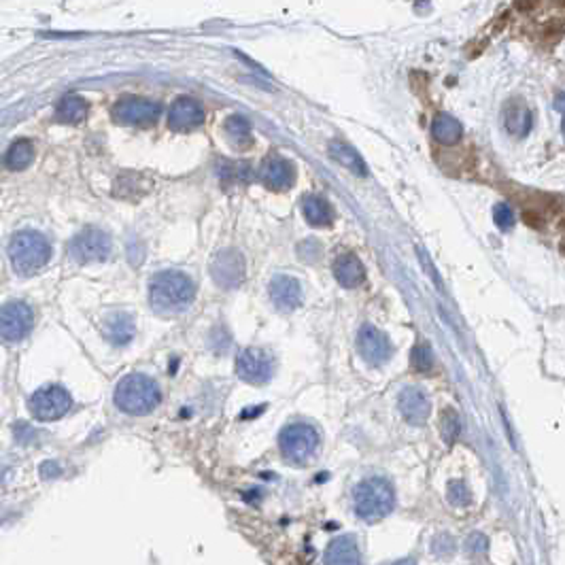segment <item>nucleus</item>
Here are the masks:
<instances>
[{
	"instance_id": "1",
	"label": "nucleus",
	"mask_w": 565,
	"mask_h": 565,
	"mask_svg": "<svg viewBox=\"0 0 565 565\" xmlns=\"http://www.w3.org/2000/svg\"><path fill=\"white\" fill-rule=\"evenodd\" d=\"M193 296L195 287L191 279L177 270H164L149 285V302L158 312H181L193 302Z\"/></svg>"
},
{
	"instance_id": "2",
	"label": "nucleus",
	"mask_w": 565,
	"mask_h": 565,
	"mask_svg": "<svg viewBox=\"0 0 565 565\" xmlns=\"http://www.w3.org/2000/svg\"><path fill=\"white\" fill-rule=\"evenodd\" d=\"M355 514L367 523L385 519L396 506V491L385 478H367L353 491Z\"/></svg>"
},
{
	"instance_id": "3",
	"label": "nucleus",
	"mask_w": 565,
	"mask_h": 565,
	"mask_svg": "<svg viewBox=\"0 0 565 565\" xmlns=\"http://www.w3.org/2000/svg\"><path fill=\"white\" fill-rule=\"evenodd\" d=\"M9 259L17 275H34L52 259V244L39 232H17L9 242Z\"/></svg>"
},
{
	"instance_id": "4",
	"label": "nucleus",
	"mask_w": 565,
	"mask_h": 565,
	"mask_svg": "<svg viewBox=\"0 0 565 565\" xmlns=\"http://www.w3.org/2000/svg\"><path fill=\"white\" fill-rule=\"evenodd\" d=\"M160 387L145 374H128L115 389V404L128 414H147L160 404Z\"/></svg>"
},
{
	"instance_id": "5",
	"label": "nucleus",
	"mask_w": 565,
	"mask_h": 565,
	"mask_svg": "<svg viewBox=\"0 0 565 565\" xmlns=\"http://www.w3.org/2000/svg\"><path fill=\"white\" fill-rule=\"evenodd\" d=\"M279 447H281V453L289 461L304 463L315 455V451L319 447V434L308 423H293L281 431Z\"/></svg>"
},
{
	"instance_id": "6",
	"label": "nucleus",
	"mask_w": 565,
	"mask_h": 565,
	"mask_svg": "<svg viewBox=\"0 0 565 565\" xmlns=\"http://www.w3.org/2000/svg\"><path fill=\"white\" fill-rule=\"evenodd\" d=\"M72 406L70 393L60 385H47L30 396L28 408L39 421H56L64 416Z\"/></svg>"
},
{
	"instance_id": "7",
	"label": "nucleus",
	"mask_w": 565,
	"mask_h": 565,
	"mask_svg": "<svg viewBox=\"0 0 565 565\" xmlns=\"http://www.w3.org/2000/svg\"><path fill=\"white\" fill-rule=\"evenodd\" d=\"M162 115V105L138 96H126L113 107V119L126 126H153Z\"/></svg>"
},
{
	"instance_id": "8",
	"label": "nucleus",
	"mask_w": 565,
	"mask_h": 565,
	"mask_svg": "<svg viewBox=\"0 0 565 565\" xmlns=\"http://www.w3.org/2000/svg\"><path fill=\"white\" fill-rule=\"evenodd\" d=\"M111 249H113L111 236L96 228H87L70 240V255L79 264L105 262L111 255Z\"/></svg>"
},
{
	"instance_id": "9",
	"label": "nucleus",
	"mask_w": 565,
	"mask_h": 565,
	"mask_svg": "<svg viewBox=\"0 0 565 565\" xmlns=\"http://www.w3.org/2000/svg\"><path fill=\"white\" fill-rule=\"evenodd\" d=\"M34 312L23 302H7L0 306V338L7 342H19L32 332Z\"/></svg>"
},
{
	"instance_id": "10",
	"label": "nucleus",
	"mask_w": 565,
	"mask_h": 565,
	"mask_svg": "<svg viewBox=\"0 0 565 565\" xmlns=\"http://www.w3.org/2000/svg\"><path fill=\"white\" fill-rule=\"evenodd\" d=\"M273 372H275V361L264 349H257V347L244 349L236 359V374L240 376V381L249 385H266L273 379Z\"/></svg>"
},
{
	"instance_id": "11",
	"label": "nucleus",
	"mask_w": 565,
	"mask_h": 565,
	"mask_svg": "<svg viewBox=\"0 0 565 565\" xmlns=\"http://www.w3.org/2000/svg\"><path fill=\"white\" fill-rule=\"evenodd\" d=\"M247 275V268H244V257L236 249H224L215 255L211 262V277L213 281L224 287V289H234L244 281Z\"/></svg>"
},
{
	"instance_id": "12",
	"label": "nucleus",
	"mask_w": 565,
	"mask_h": 565,
	"mask_svg": "<svg viewBox=\"0 0 565 565\" xmlns=\"http://www.w3.org/2000/svg\"><path fill=\"white\" fill-rule=\"evenodd\" d=\"M357 349H359V355L372 365H381L389 361L393 353L389 338L374 326H361L357 334Z\"/></svg>"
},
{
	"instance_id": "13",
	"label": "nucleus",
	"mask_w": 565,
	"mask_h": 565,
	"mask_svg": "<svg viewBox=\"0 0 565 565\" xmlns=\"http://www.w3.org/2000/svg\"><path fill=\"white\" fill-rule=\"evenodd\" d=\"M204 109L198 100L189 96H179L168 111V126L175 132H191L193 128L202 126Z\"/></svg>"
},
{
	"instance_id": "14",
	"label": "nucleus",
	"mask_w": 565,
	"mask_h": 565,
	"mask_svg": "<svg viewBox=\"0 0 565 565\" xmlns=\"http://www.w3.org/2000/svg\"><path fill=\"white\" fill-rule=\"evenodd\" d=\"M270 298L279 310L291 312L302 304V285L289 275H277L270 281Z\"/></svg>"
},
{
	"instance_id": "15",
	"label": "nucleus",
	"mask_w": 565,
	"mask_h": 565,
	"mask_svg": "<svg viewBox=\"0 0 565 565\" xmlns=\"http://www.w3.org/2000/svg\"><path fill=\"white\" fill-rule=\"evenodd\" d=\"M398 406H400L402 416L410 425H423L429 419V414H431L429 398L425 396V391H421L419 387H406V389H402Z\"/></svg>"
},
{
	"instance_id": "16",
	"label": "nucleus",
	"mask_w": 565,
	"mask_h": 565,
	"mask_svg": "<svg viewBox=\"0 0 565 565\" xmlns=\"http://www.w3.org/2000/svg\"><path fill=\"white\" fill-rule=\"evenodd\" d=\"M262 181L275 191H285L296 181V168L281 156H270L262 164Z\"/></svg>"
},
{
	"instance_id": "17",
	"label": "nucleus",
	"mask_w": 565,
	"mask_h": 565,
	"mask_svg": "<svg viewBox=\"0 0 565 565\" xmlns=\"http://www.w3.org/2000/svg\"><path fill=\"white\" fill-rule=\"evenodd\" d=\"M334 277L336 281L347 287V289H353V287H359L365 279V270H363V264L359 262L357 255L353 253H347V255H340L334 264Z\"/></svg>"
},
{
	"instance_id": "18",
	"label": "nucleus",
	"mask_w": 565,
	"mask_h": 565,
	"mask_svg": "<svg viewBox=\"0 0 565 565\" xmlns=\"http://www.w3.org/2000/svg\"><path fill=\"white\" fill-rule=\"evenodd\" d=\"M326 563L330 565H357L359 563V548L353 535H340L336 540H332L326 557Z\"/></svg>"
},
{
	"instance_id": "19",
	"label": "nucleus",
	"mask_w": 565,
	"mask_h": 565,
	"mask_svg": "<svg viewBox=\"0 0 565 565\" xmlns=\"http://www.w3.org/2000/svg\"><path fill=\"white\" fill-rule=\"evenodd\" d=\"M330 156H332L340 166H345L347 170H351V173H353L355 177H365V175H367L365 162L361 160V156L353 149L351 145L342 142V140H332V142H330Z\"/></svg>"
},
{
	"instance_id": "20",
	"label": "nucleus",
	"mask_w": 565,
	"mask_h": 565,
	"mask_svg": "<svg viewBox=\"0 0 565 565\" xmlns=\"http://www.w3.org/2000/svg\"><path fill=\"white\" fill-rule=\"evenodd\" d=\"M134 330H136L134 319L130 315H126V312L113 315L109 321H107V326H105L107 338L113 342V345H117V347L128 345V342L134 338Z\"/></svg>"
},
{
	"instance_id": "21",
	"label": "nucleus",
	"mask_w": 565,
	"mask_h": 565,
	"mask_svg": "<svg viewBox=\"0 0 565 565\" xmlns=\"http://www.w3.org/2000/svg\"><path fill=\"white\" fill-rule=\"evenodd\" d=\"M226 136H228V142L234 147V149L242 151V149H249L251 142H253V132H251V124L247 117L242 115H232L226 119Z\"/></svg>"
},
{
	"instance_id": "22",
	"label": "nucleus",
	"mask_w": 565,
	"mask_h": 565,
	"mask_svg": "<svg viewBox=\"0 0 565 565\" xmlns=\"http://www.w3.org/2000/svg\"><path fill=\"white\" fill-rule=\"evenodd\" d=\"M87 109L89 107L81 96L68 94L62 98L58 109H56V119L62 121V124H81V121L87 117Z\"/></svg>"
},
{
	"instance_id": "23",
	"label": "nucleus",
	"mask_w": 565,
	"mask_h": 565,
	"mask_svg": "<svg viewBox=\"0 0 565 565\" xmlns=\"http://www.w3.org/2000/svg\"><path fill=\"white\" fill-rule=\"evenodd\" d=\"M302 211H304V217L310 226L328 228L332 224V206L328 204V200L321 198V195H306L302 202Z\"/></svg>"
},
{
	"instance_id": "24",
	"label": "nucleus",
	"mask_w": 565,
	"mask_h": 565,
	"mask_svg": "<svg viewBox=\"0 0 565 565\" xmlns=\"http://www.w3.org/2000/svg\"><path fill=\"white\" fill-rule=\"evenodd\" d=\"M431 134L442 145H455L463 136V128H461V124L453 115L440 113L434 119V124H431Z\"/></svg>"
},
{
	"instance_id": "25",
	"label": "nucleus",
	"mask_w": 565,
	"mask_h": 565,
	"mask_svg": "<svg viewBox=\"0 0 565 565\" xmlns=\"http://www.w3.org/2000/svg\"><path fill=\"white\" fill-rule=\"evenodd\" d=\"M34 160V145L26 138L15 140L5 153V166L9 170H26Z\"/></svg>"
},
{
	"instance_id": "26",
	"label": "nucleus",
	"mask_w": 565,
	"mask_h": 565,
	"mask_svg": "<svg viewBox=\"0 0 565 565\" xmlns=\"http://www.w3.org/2000/svg\"><path fill=\"white\" fill-rule=\"evenodd\" d=\"M504 121H506V128H508L510 134L525 136L531 130V113L519 103H512V105L506 107Z\"/></svg>"
},
{
	"instance_id": "27",
	"label": "nucleus",
	"mask_w": 565,
	"mask_h": 565,
	"mask_svg": "<svg viewBox=\"0 0 565 565\" xmlns=\"http://www.w3.org/2000/svg\"><path fill=\"white\" fill-rule=\"evenodd\" d=\"M440 431H442V438L449 445L457 440L459 431H461V421H459V414L455 410H447L445 416H442V423H440Z\"/></svg>"
},
{
	"instance_id": "28",
	"label": "nucleus",
	"mask_w": 565,
	"mask_h": 565,
	"mask_svg": "<svg viewBox=\"0 0 565 565\" xmlns=\"http://www.w3.org/2000/svg\"><path fill=\"white\" fill-rule=\"evenodd\" d=\"M412 367L414 370H419V372H427L431 370V365H434V355H431V349L427 345H416L412 349Z\"/></svg>"
},
{
	"instance_id": "29",
	"label": "nucleus",
	"mask_w": 565,
	"mask_h": 565,
	"mask_svg": "<svg viewBox=\"0 0 565 565\" xmlns=\"http://www.w3.org/2000/svg\"><path fill=\"white\" fill-rule=\"evenodd\" d=\"M447 495L451 500V504L455 506H468L472 502V495H470V489L465 487V482L461 480H453L447 489Z\"/></svg>"
},
{
	"instance_id": "30",
	"label": "nucleus",
	"mask_w": 565,
	"mask_h": 565,
	"mask_svg": "<svg viewBox=\"0 0 565 565\" xmlns=\"http://www.w3.org/2000/svg\"><path fill=\"white\" fill-rule=\"evenodd\" d=\"M493 219H495V226L500 228V230H510L512 226H514V211L508 206V204H498L495 209H493Z\"/></svg>"
},
{
	"instance_id": "31",
	"label": "nucleus",
	"mask_w": 565,
	"mask_h": 565,
	"mask_svg": "<svg viewBox=\"0 0 565 565\" xmlns=\"http://www.w3.org/2000/svg\"><path fill=\"white\" fill-rule=\"evenodd\" d=\"M468 548H470V553H484V548H487V537L482 535V533H472L470 537H468Z\"/></svg>"
},
{
	"instance_id": "32",
	"label": "nucleus",
	"mask_w": 565,
	"mask_h": 565,
	"mask_svg": "<svg viewBox=\"0 0 565 565\" xmlns=\"http://www.w3.org/2000/svg\"><path fill=\"white\" fill-rule=\"evenodd\" d=\"M62 474V468L60 465L56 463V461H45L43 465H41V476L45 478V480H49V478H58Z\"/></svg>"
},
{
	"instance_id": "33",
	"label": "nucleus",
	"mask_w": 565,
	"mask_h": 565,
	"mask_svg": "<svg viewBox=\"0 0 565 565\" xmlns=\"http://www.w3.org/2000/svg\"><path fill=\"white\" fill-rule=\"evenodd\" d=\"M537 5V0H517V7L521 11H527V9H533Z\"/></svg>"
}]
</instances>
